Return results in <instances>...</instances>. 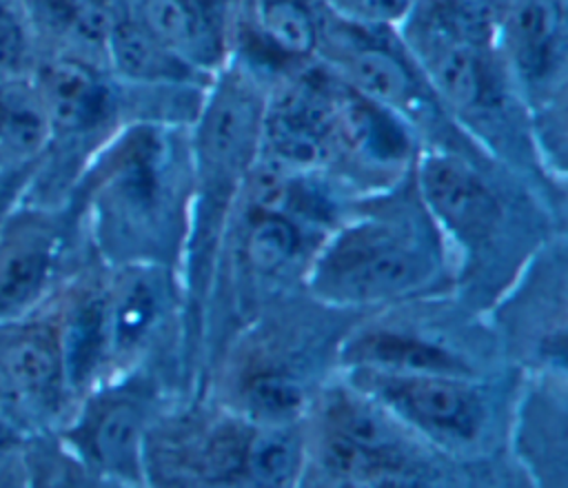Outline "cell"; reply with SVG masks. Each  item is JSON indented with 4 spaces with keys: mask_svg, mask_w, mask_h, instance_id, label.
<instances>
[{
    "mask_svg": "<svg viewBox=\"0 0 568 488\" xmlns=\"http://www.w3.org/2000/svg\"><path fill=\"white\" fill-rule=\"evenodd\" d=\"M104 47L115 71L135 82H189L197 69L131 20H113Z\"/></svg>",
    "mask_w": 568,
    "mask_h": 488,
    "instance_id": "obj_9",
    "label": "cell"
},
{
    "mask_svg": "<svg viewBox=\"0 0 568 488\" xmlns=\"http://www.w3.org/2000/svg\"><path fill=\"white\" fill-rule=\"evenodd\" d=\"M430 268L428 251L406 228L362 222L326 246L315 264L313 286L326 299L364 304L415 288Z\"/></svg>",
    "mask_w": 568,
    "mask_h": 488,
    "instance_id": "obj_1",
    "label": "cell"
},
{
    "mask_svg": "<svg viewBox=\"0 0 568 488\" xmlns=\"http://www.w3.org/2000/svg\"><path fill=\"white\" fill-rule=\"evenodd\" d=\"M38 93L51 126L84 131L100 124L111 111V91L84 62L60 58L42 67Z\"/></svg>",
    "mask_w": 568,
    "mask_h": 488,
    "instance_id": "obj_7",
    "label": "cell"
},
{
    "mask_svg": "<svg viewBox=\"0 0 568 488\" xmlns=\"http://www.w3.org/2000/svg\"><path fill=\"white\" fill-rule=\"evenodd\" d=\"M344 71L355 91L388 111H415L422 100L408 62L382 42H348Z\"/></svg>",
    "mask_w": 568,
    "mask_h": 488,
    "instance_id": "obj_8",
    "label": "cell"
},
{
    "mask_svg": "<svg viewBox=\"0 0 568 488\" xmlns=\"http://www.w3.org/2000/svg\"><path fill=\"white\" fill-rule=\"evenodd\" d=\"M266 100L255 82L240 71L226 73L200 122L197 146L204 164L215 173H235L262 142Z\"/></svg>",
    "mask_w": 568,
    "mask_h": 488,
    "instance_id": "obj_3",
    "label": "cell"
},
{
    "mask_svg": "<svg viewBox=\"0 0 568 488\" xmlns=\"http://www.w3.org/2000/svg\"><path fill=\"white\" fill-rule=\"evenodd\" d=\"M506 42L524 82H548L564 58L561 0H515L506 18Z\"/></svg>",
    "mask_w": 568,
    "mask_h": 488,
    "instance_id": "obj_6",
    "label": "cell"
},
{
    "mask_svg": "<svg viewBox=\"0 0 568 488\" xmlns=\"http://www.w3.org/2000/svg\"><path fill=\"white\" fill-rule=\"evenodd\" d=\"M51 131L38 89L20 78L0 80V149L29 157L42 149Z\"/></svg>",
    "mask_w": 568,
    "mask_h": 488,
    "instance_id": "obj_15",
    "label": "cell"
},
{
    "mask_svg": "<svg viewBox=\"0 0 568 488\" xmlns=\"http://www.w3.org/2000/svg\"><path fill=\"white\" fill-rule=\"evenodd\" d=\"M300 468V444L284 428H266L246 437L242 472L255 486H286Z\"/></svg>",
    "mask_w": 568,
    "mask_h": 488,
    "instance_id": "obj_16",
    "label": "cell"
},
{
    "mask_svg": "<svg viewBox=\"0 0 568 488\" xmlns=\"http://www.w3.org/2000/svg\"><path fill=\"white\" fill-rule=\"evenodd\" d=\"M155 313H158V304H155L153 286L142 277L131 279L118 293L111 311H106V324H109L113 344L122 348L138 342L151 326Z\"/></svg>",
    "mask_w": 568,
    "mask_h": 488,
    "instance_id": "obj_19",
    "label": "cell"
},
{
    "mask_svg": "<svg viewBox=\"0 0 568 488\" xmlns=\"http://www.w3.org/2000/svg\"><path fill=\"white\" fill-rule=\"evenodd\" d=\"M64 375L62 344L44 324L0 326V377L9 390L38 404L55 401Z\"/></svg>",
    "mask_w": 568,
    "mask_h": 488,
    "instance_id": "obj_5",
    "label": "cell"
},
{
    "mask_svg": "<svg viewBox=\"0 0 568 488\" xmlns=\"http://www.w3.org/2000/svg\"><path fill=\"white\" fill-rule=\"evenodd\" d=\"M51 244L42 233H22L0 246V319L18 315L44 286Z\"/></svg>",
    "mask_w": 568,
    "mask_h": 488,
    "instance_id": "obj_10",
    "label": "cell"
},
{
    "mask_svg": "<svg viewBox=\"0 0 568 488\" xmlns=\"http://www.w3.org/2000/svg\"><path fill=\"white\" fill-rule=\"evenodd\" d=\"M351 357L359 366L397 373L455 375L464 370L448 350L399 333H366L351 344Z\"/></svg>",
    "mask_w": 568,
    "mask_h": 488,
    "instance_id": "obj_11",
    "label": "cell"
},
{
    "mask_svg": "<svg viewBox=\"0 0 568 488\" xmlns=\"http://www.w3.org/2000/svg\"><path fill=\"white\" fill-rule=\"evenodd\" d=\"M9 441H11V430L0 421V446H4Z\"/></svg>",
    "mask_w": 568,
    "mask_h": 488,
    "instance_id": "obj_25",
    "label": "cell"
},
{
    "mask_svg": "<svg viewBox=\"0 0 568 488\" xmlns=\"http://www.w3.org/2000/svg\"><path fill=\"white\" fill-rule=\"evenodd\" d=\"M29 58V40L20 16L0 0V80L18 78Z\"/></svg>",
    "mask_w": 568,
    "mask_h": 488,
    "instance_id": "obj_23",
    "label": "cell"
},
{
    "mask_svg": "<svg viewBox=\"0 0 568 488\" xmlns=\"http://www.w3.org/2000/svg\"><path fill=\"white\" fill-rule=\"evenodd\" d=\"M89 446L98 464L120 477H138L142 419L133 404L111 401L91 424Z\"/></svg>",
    "mask_w": 568,
    "mask_h": 488,
    "instance_id": "obj_14",
    "label": "cell"
},
{
    "mask_svg": "<svg viewBox=\"0 0 568 488\" xmlns=\"http://www.w3.org/2000/svg\"><path fill=\"white\" fill-rule=\"evenodd\" d=\"M326 417L328 430L355 441L357 446L382 455H399L395 437L390 435L386 424L366 406L351 399H335L326 408Z\"/></svg>",
    "mask_w": 568,
    "mask_h": 488,
    "instance_id": "obj_20",
    "label": "cell"
},
{
    "mask_svg": "<svg viewBox=\"0 0 568 488\" xmlns=\"http://www.w3.org/2000/svg\"><path fill=\"white\" fill-rule=\"evenodd\" d=\"M140 24L195 67L213 49V24L195 0H142Z\"/></svg>",
    "mask_w": 568,
    "mask_h": 488,
    "instance_id": "obj_12",
    "label": "cell"
},
{
    "mask_svg": "<svg viewBox=\"0 0 568 488\" xmlns=\"http://www.w3.org/2000/svg\"><path fill=\"white\" fill-rule=\"evenodd\" d=\"M248 408L268 424L288 421L302 406V390L282 377H257L248 386Z\"/></svg>",
    "mask_w": 568,
    "mask_h": 488,
    "instance_id": "obj_21",
    "label": "cell"
},
{
    "mask_svg": "<svg viewBox=\"0 0 568 488\" xmlns=\"http://www.w3.org/2000/svg\"><path fill=\"white\" fill-rule=\"evenodd\" d=\"M300 248V231L284 213L260 211L251 220L246 235V255L257 271L273 273L286 266Z\"/></svg>",
    "mask_w": 568,
    "mask_h": 488,
    "instance_id": "obj_18",
    "label": "cell"
},
{
    "mask_svg": "<svg viewBox=\"0 0 568 488\" xmlns=\"http://www.w3.org/2000/svg\"><path fill=\"white\" fill-rule=\"evenodd\" d=\"M106 335L109 324L104 304L98 299L82 304L69 324L67 337L60 342L64 373L71 382H82L93 370L104 348Z\"/></svg>",
    "mask_w": 568,
    "mask_h": 488,
    "instance_id": "obj_17",
    "label": "cell"
},
{
    "mask_svg": "<svg viewBox=\"0 0 568 488\" xmlns=\"http://www.w3.org/2000/svg\"><path fill=\"white\" fill-rule=\"evenodd\" d=\"M419 182L430 211L466 244L484 240L497 222V202L479 175L450 155H428Z\"/></svg>",
    "mask_w": 568,
    "mask_h": 488,
    "instance_id": "obj_4",
    "label": "cell"
},
{
    "mask_svg": "<svg viewBox=\"0 0 568 488\" xmlns=\"http://www.w3.org/2000/svg\"><path fill=\"white\" fill-rule=\"evenodd\" d=\"M357 384L410 426L439 439H470L481 421L477 395L453 375L366 368Z\"/></svg>",
    "mask_w": 568,
    "mask_h": 488,
    "instance_id": "obj_2",
    "label": "cell"
},
{
    "mask_svg": "<svg viewBox=\"0 0 568 488\" xmlns=\"http://www.w3.org/2000/svg\"><path fill=\"white\" fill-rule=\"evenodd\" d=\"M200 4V9L204 11V16L209 18V22L215 27L217 18L229 11L233 4H237L240 0H195Z\"/></svg>",
    "mask_w": 568,
    "mask_h": 488,
    "instance_id": "obj_24",
    "label": "cell"
},
{
    "mask_svg": "<svg viewBox=\"0 0 568 488\" xmlns=\"http://www.w3.org/2000/svg\"><path fill=\"white\" fill-rule=\"evenodd\" d=\"M100 2H106V0H100Z\"/></svg>",
    "mask_w": 568,
    "mask_h": 488,
    "instance_id": "obj_26",
    "label": "cell"
},
{
    "mask_svg": "<svg viewBox=\"0 0 568 488\" xmlns=\"http://www.w3.org/2000/svg\"><path fill=\"white\" fill-rule=\"evenodd\" d=\"M260 40L282 58H306L320 42V27L306 0H251Z\"/></svg>",
    "mask_w": 568,
    "mask_h": 488,
    "instance_id": "obj_13",
    "label": "cell"
},
{
    "mask_svg": "<svg viewBox=\"0 0 568 488\" xmlns=\"http://www.w3.org/2000/svg\"><path fill=\"white\" fill-rule=\"evenodd\" d=\"M419 0H333L351 24L386 27L404 22Z\"/></svg>",
    "mask_w": 568,
    "mask_h": 488,
    "instance_id": "obj_22",
    "label": "cell"
}]
</instances>
